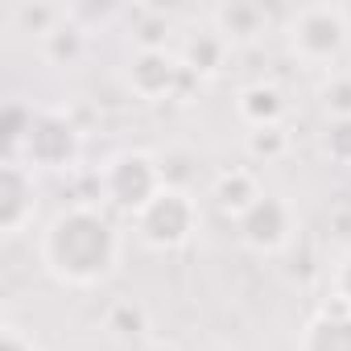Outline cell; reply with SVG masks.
Masks as SVG:
<instances>
[{
  "instance_id": "cell-1",
  "label": "cell",
  "mask_w": 351,
  "mask_h": 351,
  "mask_svg": "<svg viewBox=\"0 0 351 351\" xmlns=\"http://www.w3.org/2000/svg\"><path fill=\"white\" fill-rule=\"evenodd\" d=\"M38 261L58 285L95 289L120 273L124 236L99 203H71L42 228Z\"/></svg>"
},
{
  "instance_id": "cell-2",
  "label": "cell",
  "mask_w": 351,
  "mask_h": 351,
  "mask_svg": "<svg viewBox=\"0 0 351 351\" xmlns=\"http://www.w3.org/2000/svg\"><path fill=\"white\" fill-rule=\"evenodd\" d=\"M9 157L21 161L25 169H46V173H62L75 169L83 157V132L79 124L58 112V108H9Z\"/></svg>"
},
{
  "instance_id": "cell-3",
  "label": "cell",
  "mask_w": 351,
  "mask_h": 351,
  "mask_svg": "<svg viewBox=\"0 0 351 351\" xmlns=\"http://www.w3.org/2000/svg\"><path fill=\"white\" fill-rule=\"evenodd\" d=\"M285 42H289V54L302 66L335 71V62L351 46V13L339 9V5H306V9H293L289 21H285Z\"/></svg>"
},
{
  "instance_id": "cell-4",
  "label": "cell",
  "mask_w": 351,
  "mask_h": 351,
  "mask_svg": "<svg viewBox=\"0 0 351 351\" xmlns=\"http://www.w3.org/2000/svg\"><path fill=\"white\" fill-rule=\"evenodd\" d=\"M203 223V211H199V199L186 191V186H165L145 211L132 215V236L153 248V252H178L195 240Z\"/></svg>"
},
{
  "instance_id": "cell-5",
  "label": "cell",
  "mask_w": 351,
  "mask_h": 351,
  "mask_svg": "<svg viewBox=\"0 0 351 351\" xmlns=\"http://www.w3.org/2000/svg\"><path fill=\"white\" fill-rule=\"evenodd\" d=\"M165 186H169V182H165L157 157L145 153V149H124V153H116V157L104 165V173H99L104 207L116 211V215H128V219H132L136 211H145Z\"/></svg>"
},
{
  "instance_id": "cell-6",
  "label": "cell",
  "mask_w": 351,
  "mask_h": 351,
  "mask_svg": "<svg viewBox=\"0 0 351 351\" xmlns=\"http://www.w3.org/2000/svg\"><path fill=\"white\" fill-rule=\"evenodd\" d=\"M236 236H240V244H244L248 252H256V256H277V252H285V248L293 244V236H298V211H293L289 199L265 191V195L236 219Z\"/></svg>"
},
{
  "instance_id": "cell-7",
  "label": "cell",
  "mask_w": 351,
  "mask_h": 351,
  "mask_svg": "<svg viewBox=\"0 0 351 351\" xmlns=\"http://www.w3.org/2000/svg\"><path fill=\"white\" fill-rule=\"evenodd\" d=\"M182 75H186L182 54H173L165 46H136V54L128 58V91L145 104L173 95Z\"/></svg>"
},
{
  "instance_id": "cell-8",
  "label": "cell",
  "mask_w": 351,
  "mask_h": 351,
  "mask_svg": "<svg viewBox=\"0 0 351 351\" xmlns=\"http://www.w3.org/2000/svg\"><path fill=\"white\" fill-rule=\"evenodd\" d=\"M38 215V182H34V169H25L21 161L5 157L0 165V232L9 240L21 236Z\"/></svg>"
},
{
  "instance_id": "cell-9",
  "label": "cell",
  "mask_w": 351,
  "mask_h": 351,
  "mask_svg": "<svg viewBox=\"0 0 351 351\" xmlns=\"http://www.w3.org/2000/svg\"><path fill=\"white\" fill-rule=\"evenodd\" d=\"M285 112H289V104H285L281 87H273V83H248L236 95V116L248 124V132H256V128H281Z\"/></svg>"
},
{
  "instance_id": "cell-10",
  "label": "cell",
  "mask_w": 351,
  "mask_h": 351,
  "mask_svg": "<svg viewBox=\"0 0 351 351\" xmlns=\"http://www.w3.org/2000/svg\"><path fill=\"white\" fill-rule=\"evenodd\" d=\"M298 351H351V314L347 310H318L298 330Z\"/></svg>"
},
{
  "instance_id": "cell-11",
  "label": "cell",
  "mask_w": 351,
  "mask_h": 351,
  "mask_svg": "<svg viewBox=\"0 0 351 351\" xmlns=\"http://www.w3.org/2000/svg\"><path fill=\"white\" fill-rule=\"evenodd\" d=\"M211 29H215L228 46L252 42V38H261V34L269 29V13H265L261 5H252V0H232V5L211 9Z\"/></svg>"
},
{
  "instance_id": "cell-12",
  "label": "cell",
  "mask_w": 351,
  "mask_h": 351,
  "mask_svg": "<svg viewBox=\"0 0 351 351\" xmlns=\"http://www.w3.org/2000/svg\"><path fill=\"white\" fill-rule=\"evenodd\" d=\"M261 195H265V186L256 182V173H252V169H223L219 178H215V186H211L215 207H219L223 215H232V219H240Z\"/></svg>"
},
{
  "instance_id": "cell-13",
  "label": "cell",
  "mask_w": 351,
  "mask_h": 351,
  "mask_svg": "<svg viewBox=\"0 0 351 351\" xmlns=\"http://www.w3.org/2000/svg\"><path fill=\"white\" fill-rule=\"evenodd\" d=\"M13 21L25 25L29 34H38V38L46 42L54 29L66 25V9H58V5H17V9H13Z\"/></svg>"
},
{
  "instance_id": "cell-14",
  "label": "cell",
  "mask_w": 351,
  "mask_h": 351,
  "mask_svg": "<svg viewBox=\"0 0 351 351\" xmlns=\"http://www.w3.org/2000/svg\"><path fill=\"white\" fill-rule=\"evenodd\" d=\"M322 104L330 120H351V71H330V83L322 87Z\"/></svg>"
},
{
  "instance_id": "cell-15",
  "label": "cell",
  "mask_w": 351,
  "mask_h": 351,
  "mask_svg": "<svg viewBox=\"0 0 351 351\" xmlns=\"http://www.w3.org/2000/svg\"><path fill=\"white\" fill-rule=\"evenodd\" d=\"M326 293H330V306H335V310H347V314H351V248L330 265Z\"/></svg>"
},
{
  "instance_id": "cell-16",
  "label": "cell",
  "mask_w": 351,
  "mask_h": 351,
  "mask_svg": "<svg viewBox=\"0 0 351 351\" xmlns=\"http://www.w3.org/2000/svg\"><path fill=\"white\" fill-rule=\"evenodd\" d=\"M322 153L339 165H351V120H330L322 132Z\"/></svg>"
},
{
  "instance_id": "cell-17",
  "label": "cell",
  "mask_w": 351,
  "mask_h": 351,
  "mask_svg": "<svg viewBox=\"0 0 351 351\" xmlns=\"http://www.w3.org/2000/svg\"><path fill=\"white\" fill-rule=\"evenodd\" d=\"M248 149H252V157L273 161L289 149V136H285V128H256V132H248Z\"/></svg>"
},
{
  "instance_id": "cell-18",
  "label": "cell",
  "mask_w": 351,
  "mask_h": 351,
  "mask_svg": "<svg viewBox=\"0 0 351 351\" xmlns=\"http://www.w3.org/2000/svg\"><path fill=\"white\" fill-rule=\"evenodd\" d=\"M0 351H42L34 335H25L17 322H5L0 326Z\"/></svg>"
},
{
  "instance_id": "cell-19",
  "label": "cell",
  "mask_w": 351,
  "mask_h": 351,
  "mask_svg": "<svg viewBox=\"0 0 351 351\" xmlns=\"http://www.w3.org/2000/svg\"><path fill=\"white\" fill-rule=\"evenodd\" d=\"M141 351H178V347H173V343H165V339H153V343H145Z\"/></svg>"
}]
</instances>
